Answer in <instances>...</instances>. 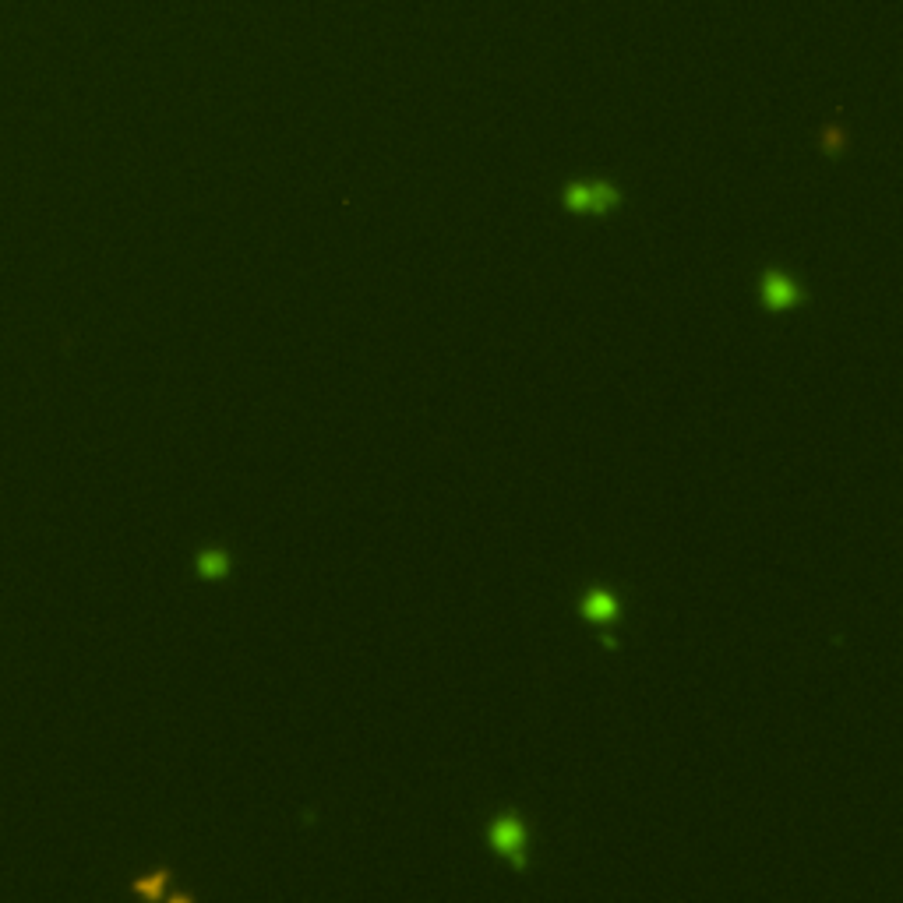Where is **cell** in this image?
I'll return each instance as SVG.
<instances>
[{
	"instance_id": "6da1fadb",
	"label": "cell",
	"mask_w": 903,
	"mask_h": 903,
	"mask_svg": "<svg viewBox=\"0 0 903 903\" xmlns=\"http://www.w3.org/2000/svg\"><path fill=\"white\" fill-rule=\"evenodd\" d=\"M561 209L583 212V216H607L625 205V191L611 180H572L561 187Z\"/></svg>"
},
{
	"instance_id": "7a4b0ae2",
	"label": "cell",
	"mask_w": 903,
	"mask_h": 903,
	"mask_svg": "<svg viewBox=\"0 0 903 903\" xmlns=\"http://www.w3.org/2000/svg\"><path fill=\"white\" fill-rule=\"evenodd\" d=\"M487 840H491V847H494L498 858H505L512 868L526 872V865H530V851H526V826H523V819H519L515 808H501V812L494 815L491 829H487Z\"/></svg>"
},
{
	"instance_id": "3957f363",
	"label": "cell",
	"mask_w": 903,
	"mask_h": 903,
	"mask_svg": "<svg viewBox=\"0 0 903 903\" xmlns=\"http://www.w3.org/2000/svg\"><path fill=\"white\" fill-rule=\"evenodd\" d=\"M759 297L769 311H794L805 304V286L784 269H766L759 276Z\"/></svg>"
},
{
	"instance_id": "277c9868",
	"label": "cell",
	"mask_w": 903,
	"mask_h": 903,
	"mask_svg": "<svg viewBox=\"0 0 903 903\" xmlns=\"http://www.w3.org/2000/svg\"><path fill=\"white\" fill-rule=\"evenodd\" d=\"M579 611H583V618L593 621V625H614V618L621 614V600H618V593L607 590V586H590V590L583 593Z\"/></svg>"
},
{
	"instance_id": "5b68a950",
	"label": "cell",
	"mask_w": 903,
	"mask_h": 903,
	"mask_svg": "<svg viewBox=\"0 0 903 903\" xmlns=\"http://www.w3.org/2000/svg\"><path fill=\"white\" fill-rule=\"evenodd\" d=\"M195 572L202 575V579H226V575L233 572L230 551H223V547H205V551H198Z\"/></svg>"
},
{
	"instance_id": "8992f818",
	"label": "cell",
	"mask_w": 903,
	"mask_h": 903,
	"mask_svg": "<svg viewBox=\"0 0 903 903\" xmlns=\"http://www.w3.org/2000/svg\"><path fill=\"white\" fill-rule=\"evenodd\" d=\"M166 882H170V872H166V868H156V872L138 875L135 889H138V893H145V896H156V893H163V889H166Z\"/></svg>"
},
{
	"instance_id": "52a82bcc",
	"label": "cell",
	"mask_w": 903,
	"mask_h": 903,
	"mask_svg": "<svg viewBox=\"0 0 903 903\" xmlns=\"http://www.w3.org/2000/svg\"><path fill=\"white\" fill-rule=\"evenodd\" d=\"M822 149H826V152H840V149H844V135H840L836 127H829L826 135H822Z\"/></svg>"
}]
</instances>
